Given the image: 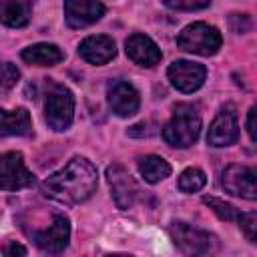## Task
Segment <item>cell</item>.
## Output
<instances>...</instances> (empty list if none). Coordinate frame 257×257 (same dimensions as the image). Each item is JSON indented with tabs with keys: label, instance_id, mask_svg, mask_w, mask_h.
<instances>
[{
	"label": "cell",
	"instance_id": "obj_5",
	"mask_svg": "<svg viewBox=\"0 0 257 257\" xmlns=\"http://www.w3.org/2000/svg\"><path fill=\"white\" fill-rule=\"evenodd\" d=\"M44 116L52 131H66L74 120V96L64 84H50L44 98Z\"/></svg>",
	"mask_w": 257,
	"mask_h": 257
},
{
	"label": "cell",
	"instance_id": "obj_16",
	"mask_svg": "<svg viewBox=\"0 0 257 257\" xmlns=\"http://www.w3.org/2000/svg\"><path fill=\"white\" fill-rule=\"evenodd\" d=\"M32 122L30 112L22 106L14 110L0 108V137H30Z\"/></svg>",
	"mask_w": 257,
	"mask_h": 257
},
{
	"label": "cell",
	"instance_id": "obj_6",
	"mask_svg": "<svg viewBox=\"0 0 257 257\" xmlns=\"http://www.w3.org/2000/svg\"><path fill=\"white\" fill-rule=\"evenodd\" d=\"M34 183V175L26 169L20 151L0 155V191H20Z\"/></svg>",
	"mask_w": 257,
	"mask_h": 257
},
{
	"label": "cell",
	"instance_id": "obj_15",
	"mask_svg": "<svg viewBox=\"0 0 257 257\" xmlns=\"http://www.w3.org/2000/svg\"><path fill=\"white\" fill-rule=\"evenodd\" d=\"M78 54L86 62L102 66V64L110 62L116 56V44L106 34H92V36H86L78 44Z\"/></svg>",
	"mask_w": 257,
	"mask_h": 257
},
{
	"label": "cell",
	"instance_id": "obj_4",
	"mask_svg": "<svg viewBox=\"0 0 257 257\" xmlns=\"http://www.w3.org/2000/svg\"><path fill=\"white\" fill-rule=\"evenodd\" d=\"M223 44L221 32L207 22H193L187 24L179 36H177V46L185 52H193L199 56H213L219 52Z\"/></svg>",
	"mask_w": 257,
	"mask_h": 257
},
{
	"label": "cell",
	"instance_id": "obj_13",
	"mask_svg": "<svg viewBox=\"0 0 257 257\" xmlns=\"http://www.w3.org/2000/svg\"><path fill=\"white\" fill-rule=\"evenodd\" d=\"M239 139V124H237V114L233 106H223L219 114L213 118L209 133H207V143L211 147H229Z\"/></svg>",
	"mask_w": 257,
	"mask_h": 257
},
{
	"label": "cell",
	"instance_id": "obj_18",
	"mask_svg": "<svg viewBox=\"0 0 257 257\" xmlns=\"http://www.w3.org/2000/svg\"><path fill=\"white\" fill-rule=\"evenodd\" d=\"M32 4L26 0H0V22L10 28H22L30 22Z\"/></svg>",
	"mask_w": 257,
	"mask_h": 257
},
{
	"label": "cell",
	"instance_id": "obj_12",
	"mask_svg": "<svg viewBox=\"0 0 257 257\" xmlns=\"http://www.w3.org/2000/svg\"><path fill=\"white\" fill-rule=\"evenodd\" d=\"M106 12V6L96 0H66L64 20L70 28H86L98 22Z\"/></svg>",
	"mask_w": 257,
	"mask_h": 257
},
{
	"label": "cell",
	"instance_id": "obj_10",
	"mask_svg": "<svg viewBox=\"0 0 257 257\" xmlns=\"http://www.w3.org/2000/svg\"><path fill=\"white\" fill-rule=\"evenodd\" d=\"M30 237L36 243L38 249H42L46 253H52V255H58L68 245V239H70V221H68L66 215H60L58 213V215H54L52 223L46 229L32 231Z\"/></svg>",
	"mask_w": 257,
	"mask_h": 257
},
{
	"label": "cell",
	"instance_id": "obj_25",
	"mask_svg": "<svg viewBox=\"0 0 257 257\" xmlns=\"http://www.w3.org/2000/svg\"><path fill=\"white\" fill-rule=\"evenodd\" d=\"M229 22H231V26H233V30L237 34H243V32H247L251 28V20H249L247 14H231Z\"/></svg>",
	"mask_w": 257,
	"mask_h": 257
},
{
	"label": "cell",
	"instance_id": "obj_22",
	"mask_svg": "<svg viewBox=\"0 0 257 257\" xmlns=\"http://www.w3.org/2000/svg\"><path fill=\"white\" fill-rule=\"evenodd\" d=\"M20 80V70L12 62H0V88H12Z\"/></svg>",
	"mask_w": 257,
	"mask_h": 257
},
{
	"label": "cell",
	"instance_id": "obj_1",
	"mask_svg": "<svg viewBox=\"0 0 257 257\" xmlns=\"http://www.w3.org/2000/svg\"><path fill=\"white\" fill-rule=\"evenodd\" d=\"M98 185L96 167L86 157H72L60 171L46 177L40 185L44 197L62 203L78 205L92 197Z\"/></svg>",
	"mask_w": 257,
	"mask_h": 257
},
{
	"label": "cell",
	"instance_id": "obj_20",
	"mask_svg": "<svg viewBox=\"0 0 257 257\" xmlns=\"http://www.w3.org/2000/svg\"><path fill=\"white\" fill-rule=\"evenodd\" d=\"M205 183H207V175L199 167H189L179 175L177 187L181 193H197L205 187Z\"/></svg>",
	"mask_w": 257,
	"mask_h": 257
},
{
	"label": "cell",
	"instance_id": "obj_19",
	"mask_svg": "<svg viewBox=\"0 0 257 257\" xmlns=\"http://www.w3.org/2000/svg\"><path fill=\"white\" fill-rule=\"evenodd\" d=\"M139 173L149 185H155L171 175V165L159 155H145L139 161Z\"/></svg>",
	"mask_w": 257,
	"mask_h": 257
},
{
	"label": "cell",
	"instance_id": "obj_17",
	"mask_svg": "<svg viewBox=\"0 0 257 257\" xmlns=\"http://www.w3.org/2000/svg\"><path fill=\"white\" fill-rule=\"evenodd\" d=\"M20 58L24 62L36 64V66H54L64 60V52L52 42H36V44L22 48Z\"/></svg>",
	"mask_w": 257,
	"mask_h": 257
},
{
	"label": "cell",
	"instance_id": "obj_3",
	"mask_svg": "<svg viewBox=\"0 0 257 257\" xmlns=\"http://www.w3.org/2000/svg\"><path fill=\"white\" fill-rule=\"evenodd\" d=\"M169 237L187 257H209L219 249V239L213 233L193 227L185 221H173L169 225Z\"/></svg>",
	"mask_w": 257,
	"mask_h": 257
},
{
	"label": "cell",
	"instance_id": "obj_7",
	"mask_svg": "<svg viewBox=\"0 0 257 257\" xmlns=\"http://www.w3.org/2000/svg\"><path fill=\"white\" fill-rule=\"evenodd\" d=\"M106 183L110 187L112 201L120 211H126L135 205L139 197V185L120 163H112L106 167Z\"/></svg>",
	"mask_w": 257,
	"mask_h": 257
},
{
	"label": "cell",
	"instance_id": "obj_27",
	"mask_svg": "<svg viewBox=\"0 0 257 257\" xmlns=\"http://www.w3.org/2000/svg\"><path fill=\"white\" fill-rule=\"evenodd\" d=\"M255 114H257V108L251 106L249 108V114H247V133H249V139L255 141Z\"/></svg>",
	"mask_w": 257,
	"mask_h": 257
},
{
	"label": "cell",
	"instance_id": "obj_28",
	"mask_svg": "<svg viewBox=\"0 0 257 257\" xmlns=\"http://www.w3.org/2000/svg\"><path fill=\"white\" fill-rule=\"evenodd\" d=\"M106 257H133V255H120V253H114V255H106Z\"/></svg>",
	"mask_w": 257,
	"mask_h": 257
},
{
	"label": "cell",
	"instance_id": "obj_14",
	"mask_svg": "<svg viewBox=\"0 0 257 257\" xmlns=\"http://www.w3.org/2000/svg\"><path fill=\"white\" fill-rule=\"evenodd\" d=\"M124 50H126V56H128L135 64L147 66V68L159 64V62H161V56H163V54H161V48L157 46V42H155L151 36L143 34V32L131 34V36L126 38V42H124Z\"/></svg>",
	"mask_w": 257,
	"mask_h": 257
},
{
	"label": "cell",
	"instance_id": "obj_23",
	"mask_svg": "<svg viewBox=\"0 0 257 257\" xmlns=\"http://www.w3.org/2000/svg\"><path fill=\"white\" fill-rule=\"evenodd\" d=\"M239 227L243 229L245 237L249 243H255V231H257V215L255 211H249V213H241L239 219H237Z\"/></svg>",
	"mask_w": 257,
	"mask_h": 257
},
{
	"label": "cell",
	"instance_id": "obj_21",
	"mask_svg": "<svg viewBox=\"0 0 257 257\" xmlns=\"http://www.w3.org/2000/svg\"><path fill=\"white\" fill-rule=\"evenodd\" d=\"M203 203H205L209 209H213V213H215L221 221H237L239 215H241L237 207H233L231 203H225V201H221V199H217V197H203Z\"/></svg>",
	"mask_w": 257,
	"mask_h": 257
},
{
	"label": "cell",
	"instance_id": "obj_8",
	"mask_svg": "<svg viewBox=\"0 0 257 257\" xmlns=\"http://www.w3.org/2000/svg\"><path fill=\"white\" fill-rule=\"evenodd\" d=\"M221 187L235 197L255 201L257 199V185H255V169L247 165H227L221 173Z\"/></svg>",
	"mask_w": 257,
	"mask_h": 257
},
{
	"label": "cell",
	"instance_id": "obj_26",
	"mask_svg": "<svg viewBox=\"0 0 257 257\" xmlns=\"http://www.w3.org/2000/svg\"><path fill=\"white\" fill-rule=\"evenodd\" d=\"M2 255L4 257H24L26 255V247L18 241H6L2 247Z\"/></svg>",
	"mask_w": 257,
	"mask_h": 257
},
{
	"label": "cell",
	"instance_id": "obj_9",
	"mask_svg": "<svg viewBox=\"0 0 257 257\" xmlns=\"http://www.w3.org/2000/svg\"><path fill=\"white\" fill-rule=\"evenodd\" d=\"M167 78L179 92L189 94L203 86L207 78V68L193 60H175L167 68Z\"/></svg>",
	"mask_w": 257,
	"mask_h": 257
},
{
	"label": "cell",
	"instance_id": "obj_24",
	"mask_svg": "<svg viewBox=\"0 0 257 257\" xmlns=\"http://www.w3.org/2000/svg\"><path fill=\"white\" fill-rule=\"evenodd\" d=\"M209 4V0H165V6L173 10H203Z\"/></svg>",
	"mask_w": 257,
	"mask_h": 257
},
{
	"label": "cell",
	"instance_id": "obj_11",
	"mask_svg": "<svg viewBox=\"0 0 257 257\" xmlns=\"http://www.w3.org/2000/svg\"><path fill=\"white\" fill-rule=\"evenodd\" d=\"M106 100L116 116H133L141 106V96L137 88L126 80H112L106 88Z\"/></svg>",
	"mask_w": 257,
	"mask_h": 257
},
{
	"label": "cell",
	"instance_id": "obj_2",
	"mask_svg": "<svg viewBox=\"0 0 257 257\" xmlns=\"http://www.w3.org/2000/svg\"><path fill=\"white\" fill-rule=\"evenodd\" d=\"M201 135V116L193 104H177L171 120L163 126V139L167 145L177 149L191 147Z\"/></svg>",
	"mask_w": 257,
	"mask_h": 257
}]
</instances>
